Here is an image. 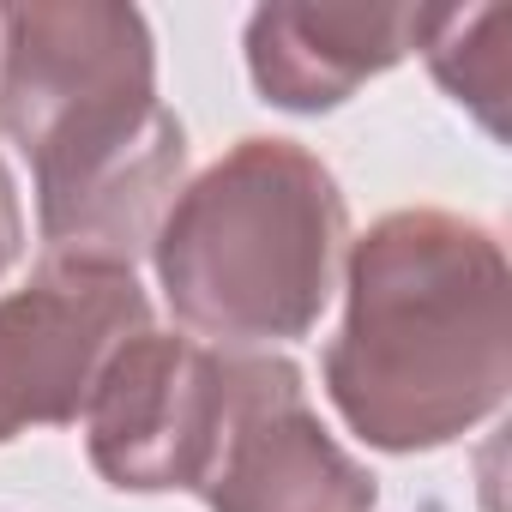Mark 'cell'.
Listing matches in <instances>:
<instances>
[{"mask_svg":"<svg viewBox=\"0 0 512 512\" xmlns=\"http://www.w3.org/2000/svg\"><path fill=\"white\" fill-rule=\"evenodd\" d=\"M506 37H512V13L506 7H422V61L428 73L494 133L506 139Z\"/></svg>","mask_w":512,"mask_h":512,"instance_id":"8","label":"cell"},{"mask_svg":"<svg viewBox=\"0 0 512 512\" xmlns=\"http://www.w3.org/2000/svg\"><path fill=\"white\" fill-rule=\"evenodd\" d=\"M326 398L380 452H434L506 404L512 272L476 217L410 205L350 241Z\"/></svg>","mask_w":512,"mask_h":512,"instance_id":"2","label":"cell"},{"mask_svg":"<svg viewBox=\"0 0 512 512\" xmlns=\"http://www.w3.org/2000/svg\"><path fill=\"white\" fill-rule=\"evenodd\" d=\"M344 229V193L314 151L296 139H241L169 199L151 266L193 338L217 350L290 344L332 302Z\"/></svg>","mask_w":512,"mask_h":512,"instance_id":"3","label":"cell"},{"mask_svg":"<svg viewBox=\"0 0 512 512\" xmlns=\"http://www.w3.org/2000/svg\"><path fill=\"white\" fill-rule=\"evenodd\" d=\"M19 241H25V217H19V187L7 175V163H0V272H7L19 260Z\"/></svg>","mask_w":512,"mask_h":512,"instance_id":"9","label":"cell"},{"mask_svg":"<svg viewBox=\"0 0 512 512\" xmlns=\"http://www.w3.org/2000/svg\"><path fill=\"white\" fill-rule=\"evenodd\" d=\"M211 512H374V476L326 434L290 356H241L211 470Z\"/></svg>","mask_w":512,"mask_h":512,"instance_id":"6","label":"cell"},{"mask_svg":"<svg viewBox=\"0 0 512 512\" xmlns=\"http://www.w3.org/2000/svg\"><path fill=\"white\" fill-rule=\"evenodd\" d=\"M0 133L31 157L37 235L73 260L133 266L187 169L151 25L103 0L0 7Z\"/></svg>","mask_w":512,"mask_h":512,"instance_id":"1","label":"cell"},{"mask_svg":"<svg viewBox=\"0 0 512 512\" xmlns=\"http://www.w3.org/2000/svg\"><path fill=\"white\" fill-rule=\"evenodd\" d=\"M151 332L133 266L49 253L25 290L0 296V446L85 416L109 356Z\"/></svg>","mask_w":512,"mask_h":512,"instance_id":"4","label":"cell"},{"mask_svg":"<svg viewBox=\"0 0 512 512\" xmlns=\"http://www.w3.org/2000/svg\"><path fill=\"white\" fill-rule=\"evenodd\" d=\"M422 37V7H302L272 0L247 19V73L272 109L320 115L398 67Z\"/></svg>","mask_w":512,"mask_h":512,"instance_id":"7","label":"cell"},{"mask_svg":"<svg viewBox=\"0 0 512 512\" xmlns=\"http://www.w3.org/2000/svg\"><path fill=\"white\" fill-rule=\"evenodd\" d=\"M229 386L235 350H211L157 326L127 338L85 404V452L97 476L121 494H199L223 434Z\"/></svg>","mask_w":512,"mask_h":512,"instance_id":"5","label":"cell"}]
</instances>
